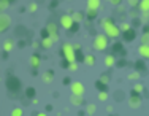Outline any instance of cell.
<instances>
[{
	"mask_svg": "<svg viewBox=\"0 0 149 116\" xmlns=\"http://www.w3.org/2000/svg\"><path fill=\"white\" fill-rule=\"evenodd\" d=\"M103 30H105V35L108 38H118L119 34H120L119 27L116 26L111 19H105L103 21Z\"/></svg>",
	"mask_w": 149,
	"mask_h": 116,
	"instance_id": "obj_1",
	"label": "cell"
},
{
	"mask_svg": "<svg viewBox=\"0 0 149 116\" xmlns=\"http://www.w3.org/2000/svg\"><path fill=\"white\" fill-rule=\"evenodd\" d=\"M94 48L97 51H105L106 48H108V37L106 35H97L94 40Z\"/></svg>",
	"mask_w": 149,
	"mask_h": 116,
	"instance_id": "obj_2",
	"label": "cell"
},
{
	"mask_svg": "<svg viewBox=\"0 0 149 116\" xmlns=\"http://www.w3.org/2000/svg\"><path fill=\"white\" fill-rule=\"evenodd\" d=\"M100 6H102V0H87V15L94 17L95 13L100 10Z\"/></svg>",
	"mask_w": 149,
	"mask_h": 116,
	"instance_id": "obj_3",
	"label": "cell"
},
{
	"mask_svg": "<svg viewBox=\"0 0 149 116\" xmlns=\"http://www.w3.org/2000/svg\"><path fill=\"white\" fill-rule=\"evenodd\" d=\"M62 51H63V56H65V59H67V61H68L70 64H73V62H74V59H76V57H74V50H73V46H72V45L65 43V45L62 46Z\"/></svg>",
	"mask_w": 149,
	"mask_h": 116,
	"instance_id": "obj_4",
	"label": "cell"
},
{
	"mask_svg": "<svg viewBox=\"0 0 149 116\" xmlns=\"http://www.w3.org/2000/svg\"><path fill=\"white\" fill-rule=\"evenodd\" d=\"M10 26H11V19H10V16L5 15V13H0V34L6 32V30L10 29Z\"/></svg>",
	"mask_w": 149,
	"mask_h": 116,
	"instance_id": "obj_5",
	"label": "cell"
},
{
	"mask_svg": "<svg viewBox=\"0 0 149 116\" xmlns=\"http://www.w3.org/2000/svg\"><path fill=\"white\" fill-rule=\"evenodd\" d=\"M70 89H72V96L83 97V94H84V86H83V83H79V81H76V83H72V86H70Z\"/></svg>",
	"mask_w": 149,
	"mask_h": 116,
	"instance_id": "obj_6",
	"label": "cell"
},
{
	"mask_svg": "<svg viewBox=\"0 0 149 116\" xmlns=\"http://www.w3.org/2000/svg\"><path fill=\"white\" fill-rule=\"evenodd\" d=\"M60 26H62L63 29H67V30L72 29V27H73V19H72V16L63 15L62 17H60Z\"/></svg>",
	"mask_w": 149,
	"mask_h": 116,
	"instance_id": "obj_7",
	"label": "cell"
},
{
	"mask_svg": "<svg viewBox=\"0 0 149 116\" xmlns=\"http://www.w3.org/2000/svg\"><path fill=\"white\" fill-rule=\"evenodd\" d=\"M138 52H140L141 57L149 59V45H141V46H138Z\"/></svg>",
	"mask_w": 149,
	"mask_h": 116,
	"instance_id": "obj_8",
	"label": "cell"
},
{
	"mask_svg": "<svg viewBox=\"0 0 149 116\" xmlns=\"http://www.w3.org/2000/svg\"><path fill=\"white\" fill-rule=\"evenodd\" d=\"M129 105H130L132 108H138V107L141 105V97H138V96H132V97L129 99Z\"/></svg>",
	"mask_w": 149,
	"mask_h": 116,
	"instance_id": "obj_9",
	"label": "cell"
},
{
	"mask_svg": "<svg viewBox=\"0 0 149 116\" xmlns=\"http://www.w3.org/2000/svg\"><path fill=\"white\" fill-rule=\"evenodd\" d=\"M138 10L143 13H149V0H140L138 3Z\"/></svg>",
	"mask_w": 149,
	"mask_h": 116,
	"instance_id": "obj_10",
	"label": "cell"
},
{
	"mask_svg": "<svg viewBox=\"0 0 149 116\" xmlns=\"http://www.w3.org/2000/svg\"><path fill=\"white\" fill-rule=\"evenodd\" d=\"M52 45H54V41L51 40V37H46V38H43V41H41V46H43L45 50H49Z\"/></svg>",
	"mask_w": 149,
	"mask_h": 116,
	"instance_id": "obj_11",
	"label": "cell"
},
{
	"mask_svg": "<svg viewBox=\"0 0 149 116\" xmlns=\"http://www.w3.org/2000/svg\"><path fill=\"white\" fill-rule=\"evenodd\" d=\"M72 103L76 105V107H79V105H83V97H78V96H72Z\"/></svg>",
	"mask_w": 149,
	"mask_h": 116,
	"instance_id": "obj_12",
	"label": "cell"
},
{
	"mask_svg": "<svg viewBox=\"0 0 149 116\" xmlns=\"http://www.w3.org/2000/svg\"><path fill=\"white\" fill-rule=\"evenodd\" d=\"M105 65L106 67H113L114 65V57H113V56H106L105 57Z\"/></svg>",
	"mask_w": 149,
	"mask_h": 116,
	"instance_id": "obj_13",
	"label": "cell"
},
{
	"mask_svg": "<svg viewBox=\"0 0 149 116\" xmlns=\"http://www.w3.org/2000/svg\"><path fill=\"white\" fill-rule=\"evenodd\" d=\"M43 81H45V83H51V81H52V72L43 73Z\"/></svg>",
	"mask_w": 149,
	"mask_h": 116,
	"instance_id": "obj_14",
	"label": "cell"
},
{
	"mask_svg": "<svg viewBox=\"0 0 149 116\" xmlns=\"http://www.w3.org/2000/svg\"><path fill=\"white\" fill-rule=\"evenodd\" d=\"M84 62H86V64H89V65H94L95 64V57L92 54H89V56H86V57H84Z\"/></svg>",
	"mask_w": 149,
	"mask_h": 116,
	"instance_id": "obj_15",
	"label": "cell"
},
{
	"mask_svg": "<svg viewBox=\"0 0 149 116\" xmlns=\"http://www.w3.org/2000/svg\"><path fill=\"white\" fill-rule=\"evenodd\" d=\"M95 110H97V108H95V105H94V103H89V105L86 107L87 115H94V113H95Z\"/></svg>",
	"mask_w": 149,
	"mask_h": 116,
	"instance_id": "obj_16",
	"label": "cell"
},
{
	"mask_svg": "<svg viewBox=\"0 0 149 116\" xmlns=\"http://www.w3.org/2000/svg\"><path fill=\"white\" fill-rule=\"evenodd\" d=\"M119 30L120 32H127V30H130V24L129 22H122L119 26Z\"/></svg>",
	"mask_w": 149,
	"mask_h": 116,
	"instance_id": "obj_17",
	"label": "cell"
},
{
	"mask_svg": "<svg viewBox=\"0 0 149 116\" xmlns=\"http://www.w3.org/2000/svg\"><path fill=\"white\" fill-rule=\"evenodd\" d=\"M30 64H32V67H38V65H40V59H38L37 56H32Z\"/></svg>",
	"mask_w": 149,
	"mask_h": 116,
	"instance_id": "obj_18",
	"label": "cell"
},
{
	"mask_svg": "<svg viewBox=\"0 0 149 116\" xmlns=\"http://www.w3.org/2000/svg\"><path fill=\"white\" fill-rule=\"evenodd\" d=\"M72 19H73V22H74V21H76V22H79V21L83 19V13H73Z\"/></svg>",
	"mask_w": 149,
	"mask_h": 116,
	"instance_id": "obj_19",
	"label": "cell"
},
{
	"mask_svg": "<svg viewBox=\"0 0 149 116\" xmlns=\"http://www.w3.org/2000/svg\"><path fill=\"white\" fill-rule=\"evenodd\" d=\"M141 45H149V32L143 34V37H141Z\"/></svg>",
	"mask_w": 149,
	"mask_h": 116,
	"instance_id": "obj_20",
	"label": "cell"
},
{
	"mask_svg": "<svg viewBox=\"0 0 149 116\" xmlns=\"http://www.w3.org/2000/svg\"><path fill=\"white\" fill-rule=\"evenodd\" d=\"M129 80H132V81H136V80H140V73L138 72H133L129 75Z\"/></svg>",
	"mask_w": 149,
	"mask_h": 116,
	"instance_id": "obj_21",
	"label": "cell"
},
{
	"mask_svg": "<svg viewBox=\"0 0 149 116\" xmlns=\"http://www.w3.org/2000/svg\"><path fill=\"white\" fill-rule=\"evenodd\" d=\"M11 116H22V108H13Z\"/></svg>",
	"mask_w": 149,
	"mask_h": 116,
	"instance_id": "obj_22",
	"label": "cell"
},
{
	"mask_svg": "<svg viewBox=\"0 0 149 116\" xmlns=\"http://www.w3.org/2000/svg\"><path fill=\"white\" fill-rule=\"evenodd\" d=\"M106 99H108V94L105 92V91H102V92H98V100H102V102H105Z\"/></svg>",
	"mask_w": 149,
	"mask_h": 116,
	"instance_id": "obj_23",
	"label": "cell"
},
{
	"mask_svg": "<svg viewBox=\"0 0 149 116\" xmlns=\"http://www.w3.org/2000/svg\"><path fill=\"white\" fill-rule=\"evenodd\" d=\"M143 89H144L143 84H135V87H133V91H135L136 94H141V92H143Z\"/></svg>",
	"mask_w": 149,
	"mask_h": 116,
	"instance_id": "obj_24",
	"label": "cell"
},
{
	"mask_svg": "<svg viewBox=\"0 0 149 116\" xmlns=\"http://www.w3.org/2000/svg\"><path fill=\"white\" fill-rule=\"evenodd\" d=\"M3 50H5L6 52H8V51H11V50H13V43H11V41H6V43L3 45Z\"/></svg>",
	"mask_w": 149,
	"mask_h": 116,
	"instance_id": "obj_25",
	"label": "cell"
},
{
	"mask_svg": "<svg viewBox=\"0 0 149 116\" xmlns=\"http://www.w3.org/2000/svg\"><path fill=\"white\" fill-rule=\"evenodd\" d=\"M8 5H10V2H6V0H0V10H5Z\"/></svg>",
	"mask_w": 149,
	"mask_h": 116,
	"instance_id": "obj_26",
	"label": "cell"
},
{
	"mask_svg": "<svg viewBox=\"0 0 149 116\" xmlns=\"http://www.w3.org/2000/svg\"><path fill=\"white\" fill-rule=\"evenodd\" d=\"M129 2L130 6H138V3H140V0H127Z\"/></svg>",
	"mask_w": 149,
	"mask_h": 116,
	"instance_id": "obj_27",
	"label": "cell"
},
{
	"mask_svg": "<svg viewBox=\"0 0 149 116\" xmlns=\"http://www.w3.org/2000/svg\"><path fill=\"white\" fill-rule=\"evenodd\" d=\"M29 11H37V3H30V6H29Z\"/></svg>",
	"mask_w": 149,
	"mask_h": 116,
	"instance_id": "obj_28",
	"label": "cell"
},
{
	"mask_svg": "<svg viewBox=\"0 0 149 116\" xmlns=\"http://www.w3.org/2000/svg\"><path fill=\"white\" fill-rule=\"evenodd\" d=\"M72 72H74V70H78V65H76V62H73V64H70V67H68Z\"/></svg>",
	"mask_w": 149,
	"mask_h": 116,
	"instance_id": "obj_29",
	"label": "cell"
},
{
	"mask_svg": "<svg viewBox=\"0 0 149 116\" xmlns=\"http://www.w3.org/2000/svg\"><path fill=\"white\" fill-rule=\"evenodd\" d=\"M120 2H122V0H109V3H111V5H120Z\"/></svg>",
	"mask_w": 149,
	"mask_h": 116,
	"instance_id": "obj_30",
	"label": "cell"
},
{
	"mask_svg": "<svg viewBox=\"0 0 149 116\" xmlns=\"http://www.w3.org/2000/svg\"><path fill=\"white\" fill-rule=\"evenodd\" d=\"M102 78H103V83H108V76H106V75H103Z\"/></svg>",
	"mask_w": 149,
	"mask_h": 116,
	"instance_id": "obj_31",
	"label": "cell"
},
{
	"mask_svg": "<svg viewBox=\"0 0 149 116\" xmlns=\"http://www.w3.org/2000/svg\"><path fill=\"white\" fill-rule=\"evenodd\" d=\"M37 116H48V115H46V113H38Z\"/></svg>",
	"mask_w": 149,
	"mask_h": 116,
	"instance_id": "obj_32",
	"label": "cell"
},
{
	"mask_svg": "<svg viewBox=\"0 0 149 116\" xmlns=\"http://www.w3.org/2000/svg\"><path fill=\"white\" fill-rule=\"evenodd\" d=\"M6 2H11V0H6Z\"/></svg>",
	"mask_w": 149,
	"mask_h": 116,
	"instance_id": "obj_33",
	"label": "cell"
}]
</instances>
